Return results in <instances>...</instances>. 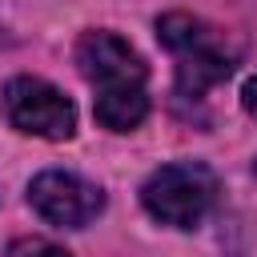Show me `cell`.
I'll return each instance as SVG.
<instances>
[{"label":"cell","mask_w":257,"mask_h":257,"mask_svg":"<svg viewBox=\"0 0 257 257\" xmlns=\"http://www.w3.org/2000/svg\"><path fill=\"white\" fill-rule=\"evenodd\" d=\"M76 64L80 76L92 84V112L108 133H128L149 116V92H145V60L133 52L128 40L116 32H84L76 40Z\"/></svg>","instance_id":"1"},{"label":"cell","mask_w":257,"mask_h":257,"mask_svg":"<svg viewBox=\"0 0 257 257\" xmlns=\"http://www.w3.org/2000/svg\"><path fill=\"white\" fill-rule=\"evenodd\" d=\"M241 104H245V112H249V116H257V76H249V80H245V88H241Z\"/></svg>","instance_id":"7"},{"label":"cell","mask_w":257,"mask_h":257,"mask_svg":"<svg viewBox=\"0 0 257 257\" xmlns=\"http://www.w3.org/2000/svg\"><path fill=\"white\" fill-rule=\"evenodd\" d=\"M4 116L16 133L44 137V141H68L76 133L72 100L40 76H12L4 84Z\"/></svg>","instance_id":"4"},{"label":"cell","mask_w":257,"mask_h":257,"mask_svg":"<svg viewBox=\"0 0 257 257\" xmlns=\"http://www.w3.org/2000/svg\"><path fill=\"white\" fill-rule=\"evenodd\" d=\"M253 173H257V165H253Z\"/></svg>","instance_id":"8"},{"label":"cell","mask_w":257,"mask_h":257,"mask_svg":"<svg viewBox=\"0 0 257 257\" xmlns=\"http://www.w3.org/2000/svg\"><path fill=\"white\" fill-rule=\"evenodd\" d=\"M28 201L48 225H60V229H84L104 209V193L92 181L64 173V169H48V173L32 177Z\"/></svg>","instance_id":"5"},{"label":"cell","mask_w":257,"mask_h":257,"mask_svg":"<svg viewBox=\"0 0 257 257\" xmlns=\"http://www.w3.org/2000/svg\"><path fill=\"white\" fill-rule=\"evenodd\" d=\"M213 197H217V177L205 165H193V161L161 165L141 189V201H145L149 217H157L161 225H173V229L201 225Z\"/></svg>","instance_id":"3"},{"label":"cell","mask_w":257,"mask_h":257,"mask_svg":"<svg viewBox=\"0 0 257 257\" xmlns=\"http://www.w3.org/2000/svg\"><path fill=\"white\" fill-rule=\"evenodd\" d=\"M8 257H72V253L60 249V245L48 241V237H20V241H12Z\"/></svg>","instance_id":"6"},{"label":"cell","mask_w":257,"mask_h":257,"mask_svg":"<svg viewBox=\"0 0 257 257\" xmlns=\"http://www.w3.org/2000/svg\"><path fill=\"white\" fill-rule=\"evenodd\" d=\"M157 36L177 56V92L181 96L209 92L237 64V48L225 40V32L213 28V24H205L201 16L169 12V16L157 20Z\"/></svg>","instance_id":"2"}]
</instances>
